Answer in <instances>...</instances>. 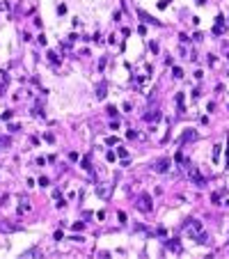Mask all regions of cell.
Here are the masks:
<instances>
[{
	"label": "cell",
	"mask_w": 229,
	"mask_h": 259,
	"mask_svg": "<svg viewBox=\"0 0 229 259\" xmlns=\"http://www.w3.org/2000/svg\"><path fill=\"white\" fill-rule=\"evenodd\" d=\"M183 229L188 232V236H190V239H197V236L204 232V225L199 223L197 218H188V220H186V225H183Z\"/></svg>",
	"instance_id": "cell-1"
},
{
	"label": "cell",
	"mask_w": 229,
	"mask_h": 259,
	"mask_svg": "<svg viewBox=\"0 0 229 259\" xmlns=\"http://www.w3.org/2000/svg\"><path fill=\"white\" fill-rule=\"evenodd\" d=\"M183 165H186V174H188V177H190V179L195 181V186L204 188V186H206V179H204L202 174L197 172V167H195V165H190V163H183Z\"/></svg>",
	"instance_id": "cell-2"
},
{
	"label": "cell",
	"mask_w": 229,
	"mask_h": 259,
	"mask_svg": "<svg viewBox=\"0 0 229 259\" xmlns=\"http://www.w3.org/2000/svg\"><path fill=\"white\" fill-rule=\"evenodd\" d=\"M138 209H140L142 213H149L151 209H154V202H151V195H149V193H142L140 197H138Z\"/></svg>",
	"instance_id": "cell-3"
},
{
	"label": "cell",
	"mask_w": 229,
	"mask_h": 259,
	"mask_svg": "<svg viewBox=\"0 0 229 259\" xmlns=\"http://www.w3.org/2000/svg\"><path fill=\"white\" fill-rule=\"evenodd\" d=\"M170 165H172V161H170V158H160V161H156V163H154V170H156L158 174H163V172H167V170H170Z\"/></svg>",
	"instance_id": "cell-4"
},
{
	"label": "cell",
	"mask_w": 229,
	"mask_h": 259,
	"mask_svg": "<svg viewBox=\"0 0 229 259\" xmlns=\"http://www.w3.org/2000/svg\"><path fill=\"white\" fill-rule=\"evenodd\" d=\"M96 195H99L101 199H108L110 195H112V186H106V183L96 186Z\"/></svg>",
	"instance_id": "cell-5"
},
{
	"label": "cell",
	"mask_w": 229,
	"mask_h": 259,
	"mask_svg": "<svg viewBox=\"0 0 229 259\" xmlns=\"http://www.w3.org/2000/svg\"><path fill=\"white\" fill-rule=\"evenodd\" d=\"M138 16H140L142 21H144V23H151V25H163V23H160L158 18H154V16H149V14H147V12H144V9H138Z\"/></svg>",
	"instance_id": "cell-6"
},
{
	"label": "cell",
	"mask_w": 229,
	"mask_h": 259,
	"mask_svg": "<svg viewBox=\"0 0 229 259\" xmlns=\"http://www.w3.org/2000/svg\"><path fill=\"white\" fill-rule=\"evenodd\" d=\"M106 92H108V85H106V80H101L96 87V99H106Z\"/></svg>",
	"instance_id": "cell-7"
},
{
	"label": "cell",
	"mask_w": 229,
	"mask_h": 259,
	"mask_svg": "<svg viewBox=\"0 0 229 259\" xmlns=\"http://www.w3.org/2000/svg\"><path fill=\"white\" fill-rule=\"evenodd\" d=\"M165 248L172 250V252H181V245H179V241H174V239H172V241H165Z\"/></svg>",
	"instance_id": "cell-8"
},
{
	"label": "cell",
	"mask_w": 229,
	"mask_h": 259,
	"mask_svg": "<svg viewBox=\"0 0 229 259\" xmlns=\"http://www.w3.org/2000/svg\"><path fill=\"white\" fill-rule=\"evenodd\" d=\"M222 195H227V188H222V190H218V193H213L211 195V202L213 204H220V197Z\"/></svg>",
	"instance_id": "cell-9"
},
{
	"label": "cell",
	"mask_w": 229,
	"mask_h": 259,
	"mask_svg": "<svg viewBox=\"0 0 229 259\" xmlns=\"http://www.w3.org/2000/svg\"><path fill=\"white\" fill-rule=\"evenodd\" d=\"M117 156L122 158L124 163H128V156H131V154H128V149H126V147H119V149H117Z\"/></svg>",
	"instance_id": "cell-10"
},
{
	"label": "cell",
	"mask_w": 229,
	"mask_h": 259,
	"mask_svg": "<svg viewBox=\"0 0 229 259\" xmlns=\"http://www.w3.org/2000/svg\"><path fill=\"white\" fill-rule=\"evenodd\" d=\"M183 99H186V96L181 94V92L176 94V105H179V112H186V103H183Z\"/></svg>",
	"instance_id": "cell-11"
},
{
	"label": "cell",
	"mask_w": 229,
	"mask_h": 259,
	"mask_svg": "<svg viewBox=\"0 0 229 259\" xmlns=\"http://www.w3.org/2000/svg\"><path fill=\"white\" fill-rule=\"evenodd\" d=\"M16 229H21V227H16V225H7V223H0V232H16Z\"/></svg>",
	"instance_id": "cell-12"
},
{
	"label": "cell",
	"mask_w": 229,
	"mask_h": 259,
	"mask_svg": "<svg viewBox=\"0 0 229 259\" xmlns=\"http://www.w3.org/2000/svg\"><path fill=\"white\" fill-rule=\"evenodd\" d=\"M195 138H197V133H195L193 129H188L183 135H181V142H186V140H195Z\"/></svg>",
	"instance_id": "cell-13"
},
{
	"label": "cell",
	"mask_w": 229,
	"mask_h": 259,
	"mask_svg": "<svg viewBox=\"0 0 229 259\" xmlns=\"http://www.w3.org/2000/svg\"><path fill=\"white\" fill-rule=\"evenodd\" d=\"M80 167H83V170H92V156H85V158L80 161Z\"/></svg>",
	"instance_id": "cell-14"
},
{
	"label": "cell",
	"mask_w": 229,
	"mask_h": 259,
	"mask_svg": "<svg viewBox=\"0 0 229 259\" xmlns=\"http://www.w3.org/2000/svg\"><path fill=\"white\" fill-rule=\"evenodd\" d=\"M32 115H35V117H44V115H46V112H44V108L39 105V101H37V103H35V108H32Z\"/></svg>",
	"instance_id": "cell-15"
},
{
	"label": "cell",
	"mask_w": 229,
	"mask_h": 259,
	"mask_svg": "<svg viewBox=\"0 0 229 259\" xmlns=\"http://www.w3.org/2000/svg\"><path fill=\"white\" fill-rule=\"evenodd\" d=\"M106 145H108V147H114V145H119V138H117V135H108Z\"/></svg>",
	"instance_id": "cell-16"
},
{
	"label": "cell",
	"mask_w": 229,
	"mask_h": 259,
	"mask_svg": "<svg viewBox=\"0 0 229 259\" xmlns=\"http://www.w3.org/2000/svg\"><path fill=\"white\" fill-rule=\"evenodd\" d=\"M220 151H222L220 145H215V147H213V163H218V161H220Z\"/></svg>",
	"instance_id": "cell-17"
},
{
	"label": "cell",
	"mask_w": 229,
	"mask_h": 259,
	"mask_svg": "<svg viewBox=\"0 0 229 259\" xmlns=\"http://www.w3.org/2000/svg\"><path fill=\"white\" fill-rule=\"evenodd\" d=\"M12 117H14V112H12V110H2V112H0V119H2V121H9Z\"/></svg>",
	"instance_id": "cell-18"
},
{
	"label": "cell",
	"mask_w": 229,
	"mask_h": 259,
	"mask_svg": "<svg viewBox=\"0 0 229 259\" xmlns=\"http://www.w3.org/2000/svg\"><path fill=\"white\" fill-rule=\"evenodd\" d=\"M106 161H108V163H114V161H117V151H108V154H106Z\"/></svg>",
	"instance_id": "cell-19"
},
{
	"label": "cell",
	"mask_w": 229,
	"mask_h": 259,
	"mask_svg": "<svg viewBox=\"0 0 229 259\" xmlns=\"http://www.w3.org/2000/svg\"><path fill=\"white\" fill-rule=\"evenodd\" d=\"M174 161H176V163H186V158H183V151H181V149H179V151L174 154Z\"/></svg>",
	"instance_id": "cell-20"
},
{
	"label": "cell",
	"mask_w": 229,
	"mask_h": 259,
	"mask_svg": "<svg viewBox=\"0 0 229 259\" xmlns=\"http://www.w3.org/2000/svg\"><path fill=\"white\" fill-rule=\"evenodd\" d=\"M71 229H73V232H83V229H85V223H73Z\"/></svg>",
	"instance_id": "cell-21"
},
{
	"label": "cell",
	"mask_w": 229,
	"mask_h": 259,
	"mask_svg": "<svg viewBox=\"0 0 229 259\" xmlns=\"http://www.w3.org/2000/svg\"><path fill=\"white\" fill-rule=\"evenodd\" d=\"M172 73H174V78H183V69H181V67H174Z\"/></svg>",
	"instance_id": "cell-22"
},
{
	"label": "cell",
	"mask_w": 229,
	"mask_h": 259,
	"mask_svg": "<svg viewBox=\"0 0 229 259\" xmlns=\"http://www.w3.org/2000/svg\"><path fill=\"white\" fill-rule=\"evenodd\" d=\"M48 60L53 62V64H57V62H60V57H57V53H53V51H51V53H48Z\"/></svg>",
	"instance_id": "cell-23"
},
{
	"label": "cell",
	"mask_w": 229,
	"mask_h": 259,
	"mask_svg": "<svg viewBox=\"0 0 229 259\" xmlns=\"http://www.w3.org/2000/svg\"><path fill=\"white\" fill-rule=\"evenodd\" d=\"M106 110H108V115H110V117H114V119H117V108H114V105H108Z\"/></svg>",
	"instance_id": "cell-24"
},
{
	"label": "cell",
	"mask_w": 229,
	"mask_h": 259,
	"mask_svg": "<svg viewBox=\"0 0 229 259\" xmlns=\"http://www.w3.org/2000/svg\"><path fill=\"white\" fill-rule=\"evenodd\" d=\"M215 25H218V28L225 25V16H222V14H218V18H215Z\"/></svg>",
	"instance_id": "cell-25"
},
{
	"label": "cell",
	"mask_w": 229,
	"mask_h": 259,
	"mask_svg": "<svg viewBox=\"0 0 229 259\" xmlns=\"http://www.w3.org/2000/svg\"><path fill=\"white\" fill-rule=\"evenodd\" d=\"M170 2H172V0H160V2H158V9H165Z\"/></svg>",
	"instance_id": "cell-26"
},
{
	"label": "cell",
	"mask_w": 229,
	"mask_h": 259,
	"mask_svg": "<svg viewBox=\"0 0 229 259\" xmlns=\"http://www.w3.org/2000/svg\"><path fill=\"white\" fill-rule=\"evenodd\" d=\"M149 48H151V53H158V44H156V41H149Z\"/></svg>",
	"instance_id": "cell-27"
},
{
	"label": "cell",
	"mask_w": 229,
	"mask_h": 259,
	"mask_svg": "<svg viewBox=\"0 0 229 259\" xmlns=\"http://www.w3.org/2000/svg\"><path fill=\"white\" fill-rule=\"evenodd\" d=\"M62 239H64V232H62V229H57V232H55V241H62Z\"/></svg>",
	"instance_id": "cell-28"
},
{
	"label": "cell",
	"mask_w": 229,
	"mask_h": 259,
	"mask_svg": "<svg viewBox=\"0 0 229 259\" xmlns=\"http://www.w3.org/2000/svg\"><path fill=\"white\" fill-rule=\"evenodd\" d=\"M126 138H128V140H133V138H138V133H135V131L131 129V131H128V133H126Z\"/></svg>",
	"instance_id": "cell-29"
},
{
	"label": "cell",
	"mask_w": 229,
	"mask_h": 259,
	"mask_svg": "<svg viewBox=\"0 0 229 259\" xmlns=\"http://www.w3.org/2000/svg\"><path fill=\"white\" fill-rule=\"evenodd\" d=\"M57 14H67V5H57Z\"/></svg>",
	"instance_id": "cell-30"
},
{
	"label": "cell",
	"mask_w": 229,
	"mask_h": 259,
	"mask_svg": "<svg viewBox=\"0 0 229 259\" xmlns=\"http://www.w3.org/2000/svg\"><path fill=\"white\" fill-rule=\"evenodd\" d=\"M69 161H73V163H76V161H78V154H76V151H69Z\"/></svg>",
	"instance_id": "cell-31"
},
{
	"label": "cell",
	"mask_w": 229,
	"mask_h": 259,
	"mask_svg": "<svg viewBox=\"0 0 229 259\" xmlns=\"http://www.w3.org/2000/svg\"><path fill=\"white\" fill-rule=\"evenodd\" d=\"M39 186H48V177H39Z\"/></svg>",
	"instance_id": "cell-32"
},
{
	"label": "cell",
	"mask_w": 229,
	"mask_h": 259,
	"mask_svg": "<svg viewBox=\"0 0 229 259\" xmlns=\"http://www.w3.org/2000/svg\"><path fill=\"white\" fill-rule=\"evenodd\" d=\"M0 12H9V2H0Z\"/></svg>",
	"instance_id": "cell-33"
},
{
	"label": "cell",
	"mask_w": 229,
	"mask_h": 259,
	"mask_svg": "<svg viewBox=\"0 0 229 259\" xmlns=\"http://www.w3.org/2000/svg\"><path fill=\"white\" fill-rule=\"evenodd\" d=\"M57 207H60V209L67 207V199H64V197H57Z\"/></svg>",
	"instance_id": "cell-34"
},
{
	"label": "cell",
	"mask_w": 229,
	"mask_h": 259,
	"mask_svg": "<svg viewBox=\"0 0 229 259\" xmlns=\"http://www.w3.org/2000/svg\"><path fill=\"white\" fill-rule=\"evenodd\" d=\"M117 218H119V223H126V213H124V211H119V213H117Z\"/></svg>",
	"instance_id": "cell-35"
},
{
	"label": "cell",
	"mask_w": 229,
	"mask_h": 259,
	"mask_svg": "<svg viewBox=\"0 0 229 259\" xmlns=\"http://www.w3.org/2000/svg\"><path fill=\"white\" fill-rule=\"evenodd\" d=\"M37 41L41 44V46H46V44H48V41H46V37H44V35H39V37H37Z\"/></svg>",
	"instance_id": "cell-36"
},
{
	"label": "cell",
	"mask_w": 229,
	"mask_h": 259,
	"mask_svg": "<svg viewBox=\"0 0 229 259\" xmlns=\"http://www.w3.org/2000/svg\"><path fill=\"white\" fill-rule=\"evenodd\" d=\"M44 138H46V140H48V142H55V135H53V133H46V135H44Z\"/></svg>",
	"instance_id": "cell-37"
},
{
	"label": "cell",
	"mask_w": 229,
	"mask_h": 259,
	"mask_svg": "<svg viewBox=\"0 0 229 259\" xmlns=\"http://www.w3.org/2000/svg\"><path fill=\"white\" fill-rule=\"evenodd\" d=\"M197 5H206V0H197Z\"/></svg>",
	"instance_id": "cell-38"
},
{
	"label": "cell",
	"mask_w": 229,
	"mask_h": 259,
	"mask_svg": "<svg viewBox=\"0 0 229 259\" xmlns=\"http://www.w3.org/2000/svg\"><path fill=\"white\" fill-rule=\"evenodd\" d=\"M225 204H227V207H229V199H227V202H225Z\"/></svg>",
	"instance_id": "cell-39"
},
{
	"label": "cell",
	"mask_w": 229,
	"mask_h": 259,
	"mask_svg": "<svg viewBox=\"0 0 229 259\" xmlns=\"http://www.w3.org/2000/svg\"><path fill=\"white\" fill-rule=\"evenodd\" d=\"M0 147H2V145H0Z\"/></svg>",
	"instance_id": "cell-40"
}]
</instances>
